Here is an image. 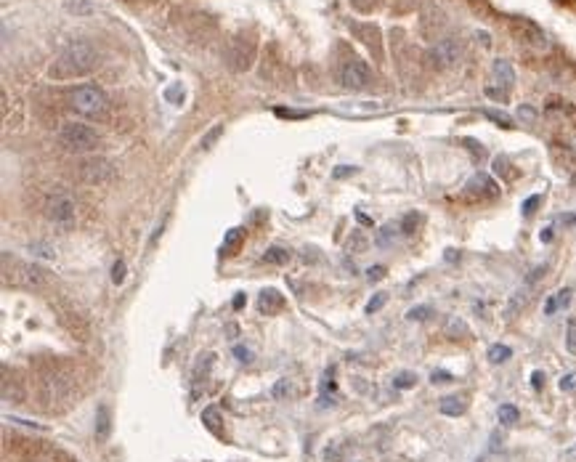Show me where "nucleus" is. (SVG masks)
I'll list each match as a JSON object with an SVG mask.
<instances>
[{"label": "nucleus", "instance_id": "obj_55", "mask_svg": "<svg viewBox=\"0 0 576 462\" xmlns=\"http://www.w3.org/2000/svg\"><path fill=\"white\" fill-rule=\"evenodd\" d=\"M499 439H502V433H499V430H494L492 433V452H499Z\"/></svg>", "mask_w": 576, "mask_h": 462}, {"label": "nucleus", "instance_id": "obj_6", "mask_svg": "<svg viewBox=\"0 0 576 462\" xmlns=\"http://www.w3.org/2000/svg\"><path fill=\"white\" fill-rule=\"evenodd\" d=\"M43 213L56 226H72V223L77 221V202L69 194H64V191H56V194H51L46 200Z\"/></svg>", "mask_w": 576, "mask_h": 462}, {"label": "nucleus", "instance_id": "obj_9", "mask_svg": "<svg viewBox=\"0 0 576 462\" xmlns=\"http://www.w3.org/2000/svg\"><path fill=\"white\" fill-rule=\"evenodd\" d=\"M77 175H80V181L90 184V186H102V184H109L115 178V165L104 157H90V160H83L77 165Z\"/></svg>", "mask_w": 576, "mask_h": 462}, {"label": "nucleus", "instance_id": "obj_32", "mask_svg": "<svg viewBox=\"0 0 576 462\" xmlns=\"http://www.w3.org/2000/svg\"><path fill=\"white\" fill-rule=\"evenodd\" d=\"M483 117H489L492 122H497L499 128H512V117L505 112H497V109H483Z\"/></svg>", "mask_w": 576, "mask_h": 462}, {"label": "nucleus", "instance_id": "obj_1", "mask_svg": "<svg viewBox=\"0 0 576 462\" xmlns=\"http://www.w3.org/2000/svg\"><path fill=\"white\" fill-rule=\"evenodd\" d=\"M37 396H40V407L46 412H64L72 407L75 396H77V380L75 372L61 367V364H51L48 369L40 372L37 380Z\"/></svg>", "mask_w": 576, "mask_h": 462}, {"label": "nucleus", "instance_id": "obj_34", "mask_svg": "<svg viewBox=\"0 0 576 462\" xmlns=\"http://www.w3.org/2000/svg\"><path fill=\"white\" fill-rule=\"evenodd\" d=\"M428 316H433V308L430 306H414L407 311V319L409 322H425Z\"/></svg>", "mask_w": 576, "mask_h": 462}, {"label": "nucleus", "instance_id": "obj_52", "mask_svg": "<svg viewBox=\"0 0 576 462\" xmlns=\"http://www.w3.org/2000/svg\"><path fill=\"white\" fill-rule=\"evenodd\" d=\"M486 96H492V99H499V102H505V99H508V90H499V88H486Z\"/></svg>", "mask_w": 576, "mask_h": 462}, {"label": "nucleus", "instance_id": "obj_39", "mask_svg": "<svg viewBox=\"0 0 576 462\" xmlns=\"http://www.w3.org/2000/svg\"><path fill=\"white\" fill-rule=\"evenodd\" d=\"M292 394V388H289V380H279L276 385H273L271 396L276 398V401H282V398H287V396Z\"/></svg>", "mask_w": 576, "mask_h": 462}, {"label": "nucleus", "instance_id": "obj_33", "mask_svg": "<svg viewBox=\"0 0 576 462\" xmlns=\"http://www.w3.org/2000/svg\"><path fill=\"white\" fill-rule=\"evenodd\" d=\"M510 168H512V165H510L508 157H502V154H499V157H494V173H497V175H505V178H515L518 173H512Z\"/></svg>", "mask_w": 576, "mask_h": 462}, {"label": "nucleus", "instance_id": "obj_47", "mask_svg": "<svg viewBox=\"0 0 576 462\" xmlns=\"http://www.w3.org/2000/svg\"><path fill=\"white\" fill-rule=\"evenodd\" d=\"M462 144H465V146H468V149H470V154H473L475 160H481V157H483V146H481V144H478V141H473V138H465V141H462Z\"/></svg>", "mask_w": 576, "mask_h": 462}, {"label": "nucleus", "instance_id": "obj_14", "mask_svg": "<svg viewBox=\"0 0 576 462\" xmlns=\"http://www.w3.org/2000/svg\"><path fill=\"white\" fill-rule=\"evenodd\" d=\"M492 77L502 90H510V88L515 86V69H512V64L505 61V59H497L492 64Z\"/></svg>", "mask_w": 576, "mask_h": 462}, {"label": "nucleus", "instance_id": "obj_49", "mask_svg": "<svg viewBox=\"0 0 576 462\" xmlns=\"http://www.w3.org/2000/svg\"><path fill=\"white\" fill-rule=\"evenodd\" d=\"M385 274H388V269H385V266H372V269L367 271V279H369V282H380Z\"/></svg>", "mask_w": 576, "mask_h": 462}, {"label": "nucleus", "instance_id": "obj_28", "mask_svg": "<svg viewBox=\"0 0 576 462\" xmlns=\"http://www.w3.org/2000/svg\"><path fill=\"white\" fill-rule=\"evenodd\" d=\"M497 417H499L502 425H515L518 417H521V412H518V407H512V404H502L499 412H497Z\"/></svg>", "mask_w": 576, "mask_h": 462}, {"label": "nucleus", "instance_id": "obj_42", "mask_svg": "<svg viewBox=\"0 0 576 462\" xmlns=\"http://www.w3.org/2000/svg\"><path fill=\"white\" fill-rule=\"evenodd\" d=\"M165 99H168L170 104H178L181 99H184V88L178 86V83H175V86H170L168 90H165Z\"/></svg>", "mask_w": 576, "mask_h": 462}, {"label": "nucleus", "instance_id": "obj_26", "mask_svg": "<svg viewBox=\"0 0 576 462\" xmlns=\"http://www.w3.org/2000/svg\"><path fill=\"white\" fill-rule=\"evenodd\" d=\"M202 423H204V428L207 430H213V433H220V412H218V407H204V412H202Z\"/></svg>", "mask_w": 576, "mask_h": 462}, {"label": "nucleus", "instance_id": "obj_25", "mask_svg": "<svg viewBox=\"0 0 576 462\" xmlns=\"http://www.w3.org/2000/svg\"><path fill=\"white\" fill-rule=\"evenodd\" d=\"M289 250H285V247H279V244H273V247H269L266 253H263V260L266 263H273V266H285V263H289Z\"/></svg>", "mask_w": 576, "mask_h": 462}, {"label": "nucleus", "instance_id": "obj_20", "mask_svg": "<svg viewBox=\"0 0 576 462\" xmlns=\"http://www.w3.org/2000/svg\"><path fill=\"white\" fill-rule=\"evenodd\" d=\"M112 433V414H109V407L102 404L99 412H96V439L99 441H106Z\"/></svg>", "mask_w": 576, "mask_h": 462}, {"label": "nucleus", "instance_id": "obj_13", "mask_svg": "<svg viewBox=\"0 0 576 462\" xmlns=\"http://www.w3.org/2000/svg\"><path fill=\"white\" fill-rule=\"evenodd\" d=\"M515 32H518V37L524 40V43H534V46H539V48H547V35L534 24V21H528V19H515Z\"/></svg>", "mask_w": 576, "mask_h": 462}, {"label": "nucleus", "instance_id": "obj_57", "mask_svg": "<svg viewBox=\"0 0 576 462\" xmlns=\"http://www.w3.org/2000/svg\"><path fill=\"white\" fill-rule=\"evenodd\" d=\"M354 3H356L358 8H364V11H367V8H372L377 0H354Z\"/></svg>", "mask_w": 576, "mask_h": 462}, {"label": "nucleus", "instance_id": "obj_40", "mask_svg": "<svg viewBox=\"0 0 576 462\" xmlns=\"http://www.w3.org/2000/svg\"><path fill=\"white\" fill-rule=\"evenodd\" d=\"M566 348L576 356V322L574 319H571L568 327H566Z\"/></svg>", "mask_w": 576, "mask_h": 462}, {"label": "nucleus", "instance_id": "obj_29", "mask_svg": "<svg viewBox=\"0 0 576 462\" xmlns=\"http://www.w3.org/2000/svg\"><path fill=\"white\" fill-rule=\"evenodd\" d=\"M64 6H67L69 14H77V17H88V14H93L90 0H64Z\"/></svg>", "mask_w": 576, "mask_h": 462}, {"label": "nucleus", "instance_id": "obj_27", "mask_svg": "<svg viewBox=\"0 0 576 462\" xmlns=\"http://www.w3.org/2000/svg\"><path fill=\"white\" fill-rule=\"evenodd\" d=\"M420 221H423V215L417 213V210H412V213H407L404 218H401V234H407V237H412L414 231H417V226H420Z\"/></svg>", "mask_w": 576, "mask_h": 462}, {"label": "nucleus", "instance_id": "obj_38", "mask_svg": "<svg viewBox=\"0 0 576 462\" xmlns=\"http://www.w3.org/2000/svg\"><path fill=\"white\" fill-rule=\"evenodd\" d=\"M324 462H343V446L329 444L324 449Z\"/></svg>", "mask_w": 576, "mask_h": 462}, {"label": "nucleus", "instance_id": "obj_56", "mask_svg": "<svg viewBox=\"0 0 576 462\" xmlns=\"http://www.w3.org/2000/svg\"><path fill=\"white\" fill-rule=\"evenodd\" d=\"M539 240H542V242H550V240H553V226H544L542 234H539Z\"/></svg>", "mask_w": 576, "mask_h": 462}, {"label": "nucleus", "instance_id": "obj_24", "mask_svg": "<svg viewBox=\"0 0 576 462\" xmlns=\"http://www.w3.org/2000/svg\"><path fill=\"white\" fill-rule=\"evenodd\" d=\"M443 332H446V338H452V340H462V338L468 335V325H465L459 316H449Z\"/></svg>", "mask_w": 576, "mask_h": 462}, {"label": "nucleus", "instance_id": "obj_30", "mask_svg": "<svg viewBox=\"0 0 576 462\" xmlns=\"http://www.w3.org/2000/svg\"><path fill=\"white\" fill-rule=\"evenodd\" d=\"M510 356H512V348H510V345L497 343V345L489 348V361H492V364H502V361H508Z\"/></svg>", "mask_w": 576, "mask_h": 462}, {"label": "nucleus", "instance_id": "obj_60", "mask_svg": "<svg viewBox=\"0 0 576 462\" xmlns=\"http://www.w3.org/2000/svg\"><path fill=\"white\" fill-rule=\"evenodd\" d=\"M566 457H568V460H576V444L571 446V449H568V452H566Z\"/></svg>", "mask_w": 576, "mask_h": 462}, {"label": "nucleus", "instance_id": "obj_10", "mask_svg": "<svg viewBox=\"0 0 576 462\" xmlns=\"http://www.w3.org/2000/svg\"><path fill=\"white\" fill-rule=\"evenodd\" d=\"M340 83L348 90H361L372 83V69L364 59H348L340 67Z\"/></svg>", "mask_w": 576, "mask_h": 462}, {"label": "nucleus", "instance_id": "obj_54", "mask_svg": "<svg viewBox=\"0 0 576 462\" xmlns=\"http://www.w3.org/2000/svg\"><path fill=\"white\" fill-rule=\"evenodd\" d=\"M531 385H534L537 391H539V388H542V385H544V375H542V372H539V369H537V372L531 375Z\"/></svg>", "mask_w": 576, "mask_h": 462}, {"label": "nucleus", "instance_id": "obj_16", "mask_svg": "<svg viewBox=\"0 0 576 462\" xmlns=\"http://www.w3.org/2000/svg\"><path fill=\"white\" fill-rule=\"evenodd\" d=\"M351 32L356 35L364 46H369L372 51L380 53V30L374 24H351Z\"/></svg>", "mask_w": 576, "mask_h": 462}, {"label": "nucleus", "instance_id": "obj_44", "mask_svg": "<svg viewBox=\"0 0 576 462\" xmlns=\"http://www.w3.org/2000/svg\"><path fill=\"white\" fill-rule=\"evenodd\" d=\"M544 274H547V266H537L531 274L526 276V285H528V287H534V285H537V282H539Z\"/></svg>", "mask_w": 576, "mask_h": 462}, {"label": "nucleus", "instance_id": "obj_4", "mask_svg": "<svg viewBox=\"0 0 576 462\" xmlns=\"http://www.w3.org/2000/svg\"><path fill=\"white\" fill-rule=\"evenodd\" d=\"M56 138H59V144H61L67 152L85 154V152L99 149V133H96L90 125H83V122H64V125L59 128Z\"/></svg>", "mask_w": 576, "mask_h": 462}, {"label": "nucleus", "instance_id": "obj_8", "mask_svg": "<svg viewBox=\"0 0 576 462\" xmlns=\"http://www.w3.org/2000/svg\"><path fill=\"white\" fill-rule=\"evenodd\" d=\"M253 59H255V40L244 32L237 35L229 43V48H226V64H229V69L244 72V69H250Z\"/></svg>", "mask_w": 576, "mask_h": 462}, {"label": "nucleus", "instance_id": "obj_23", "mask_svg": "<svg viewBox=\"0 0 576 462\" xmlns=\"http://www.w3.org/2000/svg\"><path fill=\"white\" fill-rule=\"evenodd\" d=\"M399 231H401V226H399V223H393V221L385 223V226L377 231V237H374V244H377V247H390Z\"/></svg>", "mask_w": 576, "mask_h": 462}, {"label": "nucleus", "instance_id": "obj_53", "mask_svg": "<svg viewBox=\"0 0 576 462\" xmlns=\"http://www.w3.org/2000/svg\"><path fill=\"white\" fill-rule=\"evenodd\" d=\"M162 231H165V218L157 223V229H154L152 240H149V247H154V244H157V240H160V234H162Z\"/></svg>", "mask_w": 576, "mask_h": 462}, {"label": "nucleus", "instance_id": "obj_7", "mask_svg": "<svg viewBox=\"0 0 576 462\" xmlns=\"http://www.w3.org/2000/svg\"><path fill=\"white\" fill-rule=\"evenodd\" d=\"M462 53L465 51H462V43H459L457 37H443L436 46H430L428 61H430L433 69H452L462 61Z\"/></svg>", "mask_w": 576, "mask_h": 462}, {"label": "nucleus", "instance_id": "obj_59", "mask_svg": "<svg viewBox=\"0 0 576 462\" xmlns=\"http://www.w3.org/2000/svg\"><path fill=\"white\" fill-rule=\"evenodd\" d=\"M356 218H358L361 223H364V226H369V223H372L369 218H367V215H364V213H358V210H356Z\"/></svg>", "mask_w": 576, "mask_h": 462}, {"label": "nucleus", "instance_id": "obj_17", "mask_svg": "<svg viewBox=\"0 0 576 462\" xmlns=\"http://www.w3.org/2000/svg\"><path fill=\"white\" fill-rule=\"evenodd\" d=\"M528 298H531V287H528V285L521 287V290L512 292V295H510V300H508V306H505V319H515V316H518V314L526 308Z\"/></svg>", "mask_w": 576, "mask_h": 462}, {"label": "nucleus", "instance_id": "obj_58", "mask_svg": "<svg viewBox=\"0 0 576 462\" xmlns=\"http://www.w3.org/2000/svg\"><path fill=\"white\" fill-rule=\"evenodd\" d=\"M242 306H244V295H237V298H234V308L239 311Z\"/></svg>", "mask_w": 576, "mask_h": 462}, {"label": "nucleus", "instance_id": "obj_11", "mask_svg": "<svg viewBox=\"0 0 576 462\" xmlns=\"http://www.w3.org/2000/svg\"><path fill=\"white\" fill-rule=\"evenodd\" d=\"M499 194V186L492 175L486 173H475L473 178L465 184V197L468 200H475V202H483V200H494Z\"/></svg>", "mask_w": 576, "mask_h": 462}, {"label": "nucleus", "instance_id": "obj_48", "mask_svg": "<svg viewBox=\"0 0 576 462\" xmlns=\"http://www.w3.org/2000/svg\"><path fill=\"white\" fill-rule=\"evenodd\" d=\"M560 391H563V394L576 391V372H571V375H566L563 380H560Z\"/></svg>", "mask_w": 576, "mask_h": 462}, {"label": "nucleus", "instance_id": "obj_51", "mask_svg": "<svg viewBox=\"0 0 576 462\" xmlns=\"http://www.w3.org/2000/svg\"><path fill=\"white\" fill-rule=\"evenodd\" d=\"M430 380H433V383H452L454 377H452V372H443V369H436V372L430 375Z\"/></svg>", "mask_w": 576, "mask_h": 462}, {"label": "nucleus", "instance_id": "obj_43", "mask_svg": "<svg viewBox=\"0 0 576 462\" xmlns=\"http://www.w3.org/2000/svg\"><path fill=\"white\" fill-rule=\"evenodd\" d=\"M125 271H128V269H125V263L117 260V263L112 266V282H115V285H122V282H125Z\"/></svg>", "mask_w": 576, "mask_h": 462}, {"label": "nucleus", "instance_id": "obj_31", "mask_svg": "<svg viewBox=\"0 0 576 462\" xmlns=\"http://www.w3.org/2000/svg\"><path fill=\"white\" fill-rule=\"evenodd\" d=\"M393 385H396L399 391L414 388V385H417V375H414V372H399V375L393 377Z\"/></svg>", "mask_w": 576, "mask_h": 462}, {"label": "nucleus", "instance_id": "obj_18", "mask_svg": "<svg viewBox=\"0 0 576 462\" xmlns=\"http://www.w3.org/2000/svg\"><path fill=\"white\" fill-rule=\"evenodd\" d=\"M571 295H574V292L568 290V287H563V290H558L555 295H550V298H547V303H544V314H547V316H553V314H558V311H563V308H568V303H571Z\"/></svg>", "mask_w": 576, "mask_h": 462}, {"label": "nucleus", "instance_id": "obj_45", "mask_svg": "<svg viewBox=\"0 0 576 462\" xmlns=\"http://www.w3.org/2000/svg\"><path fill=\"white\" fill-rule=\"evenodd\" d=\"M234 356H237L242 364H250V361H253V351L244 348V345H234Z\"/></svg>", "mask_w": 576, "mask_h": 462}, {"label": "nucleus", "instance_id": "obj_19", "mask_svg": "<svg viewBox=\"0 0 576 462\" xmlns=\"http://www.w3.org/2000/svg\"><path fill=\"white\" fill-rule=\"evenodd\" d=\"M242 242H244V229H242V226L229 229L226 237H223V256H237Z\"/></svg>", "mask_w": 576, "mask_h": 462}, {"label": "nucleus", "instance_id": "obj_21", "mask_svg": "<svg viewBox=\"0 0 576 462\" xmlns=\"http://www.w3.org/2000/svg\"><path fill=\"white\" fill-rule=\"evenodd\" d=\"M465 398L462 396H446V398H441V414H446V417H459L462 412H465Z\"/></svg>", "mask_w": 576, "mask_h": 462}, {"label": "nucleus", "instance_id": "obj_50", "mask_svg": "<svg viewBox=\"0 0 576 462\" xmlns=\"http://www.w3.org/2000/svg\"><path fill=\"white\" fill-rule=\"evenodd\" d=\"M518 117H521V120H526V122H534V120H537V112H534L531 106H521V109H518Z\"/></svg>", "mask_w": 576, "mask_h": 462}, {"label": "nucleus", "instance_id": "obj_37", "mask_svg": "<svg viewBox=\"0 0 576 462\" xmlns=\"http://www.w3.org/2000/svg\"><path fill=\"white\" fill-rule=\"evenodd\" d=\"M220 133H223V125H213V128L202 136V149H210V146L220 138Z\"/></svg>", "mask_w": 576, "mask_h": 462}, {"label": "nucleus", "instance_id": "obj_2", "mask_svg": "<svg viewBox=\"0 0 576 462\" xmlns=\"http://www.w3.org/2000/svg\"><path fill=\"white\" fill-rule=\"evenodd\" d=\"M99 64V51L93 43L88 40H72L69 46H64L56 53L53 64L48 67V77L51 80H75V77H85L88 72H93Z\"/></svg>", "mask_w": 576, "mask_h": 462}, {"label": "nucleus", "instance_id": "obj_35", "mask_svg": "<svg viewBox=\"0 0 576 462\" xmlns=\"http://www.w3.org/2000/svg\"><path fill=\"white\" fill-rule=\"evenodd\" d=\"M367 244H369L367 237H364L361 231H356V234L348 240V250H351V253H364V250H367Z\"/></svg>", "mask_w": 576, "mask_h": 462}, {"label": "nucleus", "instance_id": "obj_3", "mask_svg": "<svg viewBox=\"0 0 576 462\" xmlns=\"http://www.w3.org/2000/svg\"><path fill=\"white\" fill-rule=\"evenodd\" d=\"M69 106H72L77 115H83V117L102 120V117H106V112H109V99H106V93H104L102 88L80 86L72 90Z\"/></svg>", "mask_w": 576, "mask_h": 462}, {"label": "nucleus", "instance_id": "obj_41", "mask_svg": "<svg viewBox=\"0 0 576 462\" xmlns=\"http://www.w3.org/2000/svg\"><path fill=\"white\" fill-rule=\"evenodd\" d=\"M539 205H542V197H539V194H531V197L524 202V215H534Z\"/></svg>", "mask_w": 576, "mask_h": 462}, {"label": "nucleus", "instance_id": "obj_22", "mask_svg": "<svg viewBox=\"0 0 576 462\" xmlns=\"http://www.w3.org/2000/svg\"><path fill=\"white\" fill-rule=\"evenodd\" d=\"M27 462H69L64 452L59 449H35L32 454L27 457Z\"/></svg>", "mask_w": 576, "mask_h": 462}, {"label": "nucleus", "instance_id": "obj_15", "mask_svg": "<svg viewBox=\"0 0 576 462\" xmlns=\"http://www.w3.org/2000/svg\"><path fill=\"white\" fill-rule=\"evenodd\" d=\"M282 306H285V298L279 295V290H263L260 295H258V311L260 314H276V311H282Z\"/></svg>", "mask_w": 576, "mask_h": 462}, {"label": "nucleus", "instance_id": "obj_36", "mask_svg": "<svg viewBox=\"0 0 576 462\" xmlns=\"http://www.w3.org/2000/svg\"><path fill=\"white\" fill-rule=\"evenodd\" d=\"M385 303H388V292H377L372 300L367 303V308H364V311H367V314H377V311L385 306Z\"/></svg>", "mask_w": 576, "mask_h": 462}, {"label": "nucleus", "instance_id": "obj_46", "mask_svg": "<svg viewBox=\"0 0 576 462\" xmlns=\"http://www.w3.org/2000/svg\"><path fill=\"white\" fill-rule=\"evenodd\" d=\"M354 173H358V168H354V165H340V168H335L332 171V178H348V175H354Z\"/></svg>", "mask_w": 576, "mask_h": 462}, {"label": "nucleus", "instance_id": "obj_5", "mask_svg": "<svg viewBox=\"0 0 576 462\" xmlns=\"http://www.w3.org/2000/svg\"><path fill=\"white\" fill-rule=\"evenodd\" d=\"M3 279L6 285H17V287H27V290H35V287H43L48 282V271L37 263H24V260H14V271L11 269H3Z\"/></svg>", "mask_w": 576, "mask_h": 462}, {"label": "nucleus", "instance_id": "obj_12", "mask_svg": "<svg viewBox=\"0 0 576 462\" xmlns=\"http://www.w3.org/2000/svg\"><path fill=\"white\" fill-rule=\"evenodd\" d=\"M0 394H3V401L8 404H24V383L19 380L17 375H11V369L3 364V380H0Z\"/></svg>", "mask_w": 576, "mask_h": 462}]
</instances>
